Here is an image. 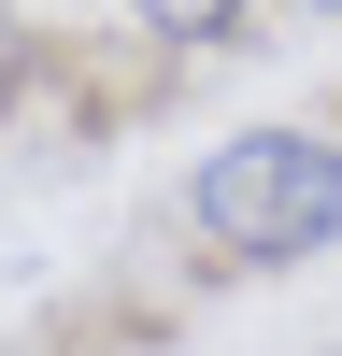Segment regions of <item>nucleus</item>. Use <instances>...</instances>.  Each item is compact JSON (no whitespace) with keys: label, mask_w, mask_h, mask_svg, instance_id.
<instances>
[{"label":"nucleus","mask_w":342,"mask_h":356,"mask_svg":"<svg viewBox=\"0 0 342 356\" xmlns=\"http://www.w3.org/2000/svg\"><path fill=\"white\" fill-rule=\"evenodd\" d=\"M186 228L243 271H300V257L342 243V143L314 129H243L186 171Z\"/></svg>","instance_id":"nucleus-1"},{"label":"nucleus","mask_w":342,"mask_h":356,"mask_svg":"<svg viewBox=\"0 0 342 356\" xmlns=\"http://www.w3.org/2000/svg\"><path fill=\"white\" fill-rule=\"evenodd\" d=\"M142 29H157V43H243V15L256 0H129Z\"/></svg>","instance_id":"nucleus-2"},{"label":"nucleus","mask_w":342,"mask_h":356,"mask_svg":"<svg viewBox=\"0 0 342 356\" xmlns=\"http://www.w3.org/2000/svg\"><path fill=\"white\" fill-rule=\"evenodd\" d=\"M314 15H342V0H314Z\"/></svg>","instance_id":"nucleus-3"}]
</instances>
